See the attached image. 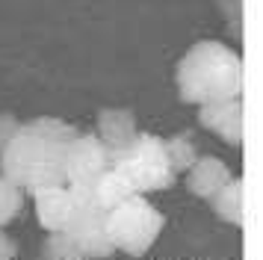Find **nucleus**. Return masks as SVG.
I'll use <instances>...</instances> for the list:
<instances>
[{
  "mask_svg": "<svg viewBox=\"0 0 263 260\" xmlns=\"http://www.w3.org/2000/svg\"><path fill=\"white\" fill-rule=\"evenodd\" d=\"M231 177H234L231 165H228L222 157H213V154H207V157H198V160H195V163L186 169L183 180H186V189H190V195L210 201L216 192H219V189H222L228 180H231Z\"/></svg>",
  "mask_w": 263,
  "mask_h": 260,
  "instance_id": "6e6552de",
  "label": "nucleus"
},
{
  "mask_svg": "<svg viewBox=\"0 0 263 260\" xmlns=\"http://www.w3.org/2000/svg\"><path fill=\"white\" fill-rule=\"evenodd\" d=\"M36 201V219L45 231H65L68 222H71V213H74V195L68 183L65 187H53L45 189V192H36L33 195Z\"/></svg>",
  "mask_w": 263,
  "mask_h": 260,
  "instance_id": "9d476101",
  "label": "nucleus"
},
{
  "mask_svg": "<svg viewBox=\"0 0 263 260\" xmlns=\"http://www.w3.org/2000/svg\"><path fill=\"white\" fill-rule=\"evenodd\" d=\"M18 127H21V121H18L15 113H0V154H3V148L15 139Z\"/></svg>",
  "mask_w": 263,
  "mask_h": 260,
  "instance_id": "dca6fc26",
  "label": "nucleus"
},
{
  "mask_svg": "<svg viewBox=\"0 0 263 260\" xmlns=\"http://www.w3.org/2000/svg\"><path fill=\"white\" fill-rule=\"evenodd\" d=\"M74 136L77 130L60 118L45 116L27 121L0 154V175L9 177L30 195L53 187H65L68 180H65L62 157Z\"/></svg>",
  "mask_w": 263,
  "mask_h": 260,
  "instance_id": "f257e3e1",
  "label": "nucleus"
},
{
  "mask_svg": "<svg viewBox=\"0 0 263 260\" xmlns=\"http://www.w3.org/2000/svg\"><path fill=\"white\" fill-rule=\"evenodd\" d=\"M89 195H92V201H95L101 210L109 213L112 207H119L121 201H127L130 195H136V192H133L130 183H127V180H124V177L109 165L107 172H104V175L89 187Z\"/></svg>",
  "mask_w": 263,
  "mask_h": 260,
  "instance_id": "f8f14e48",
  "label": "nucleus"
},
{
  "mask_svg": "<svg viewBox=\"0 0 263 260\" xmlns=\"http://www.w3.org/2000/svg\"><path fill=\"white\" fill-rule=\"evenodd\" d=\"M109 165L139 195H145V192H163V189H168L178 180V175L172 172V165L166 160L163 139L154 136V133H136V139L127 148L112 151Z\"/></svg>",
  "mask_w": 263,
  "mask_h": 260,
  "instance_id": "20e7f679",
  "label": "nucleus"
},
{
  "mask_svg": "<svg viewBox=\"0 0 263 260\" xmlns=\"http://www.w3.org/2000/svg\"><path fill=\"white\" fill-rule=\"evenodd\" d=\"M24 189L12 183L9 177L0 175V228H6V225H12L21 213H24Z\"/></svg>",
  "mask_w": 263,
  "mask_h": 260,
  "instance_id": "4468645a",
  "label": "nucleus"
},
{
  "mask_svg": "<svg viewBox=\"0 0 263 260\" xmlns=\"http://www.w3.org/2000/svg\"><path fill=\"white\" fill-rule=\"evenodd\" d=\"M210 207H213L216 219H222L228 225H242L246 222V183H242V177H231L225 187L216 192L213 198H210Z\"/></svg>",
  "mask_w": 263,
  "mask_h": 260,
  "instance_id": "9b49d317",
  "label": "nucleus"
},
{
  "mask_svg": "<svg viewBox=\"0 0 263 260\" xmlns=\"http://www.w3.org/2000/svg\"><path fill=\"white\" fill-rule=\"evenodd\" d=\"M104 228H107V236L116 251H124L130 257H142L160 239L163 228H166V216L145 195L136 192L107 213Z\"/></svg>",
  "mask_w": 263,
  "mask_h": 260,
  "instance_id": "7ed1b4c3",
  "label": "nucleus"
},
{
  "mask_svg": "<svg viewBox=\"0 0 263 260\" xmlns=\"http://www.w3.org/2000/svg\"><path fill=\"white\" fill-rule=\"evenodd\" d=\"M68 189H71V195H74V213H71V222L65 228V234L80 246V251L89 260L112 257L116 248H112V243H109V236H107V228H104L107 213L92 201L89 187H71L68 183Z\"/></svg>",
  "mask_w": 263,
  "mask_h": 260,
  "instance_id": "39448f33",
  "label": "nucleus"
},
{
  "mask_svg": "<svg viewBox=\"0 0 263 260\" xmlns=\"http://www.w3.org/2000/svg\"><path fill=\"white\" fill-rule=\"evenodd\" d=\"M42 260H89V257L80 251V246H77L65 231H53V234L45 239Z\"/></svg>",
  "mask_w": 263,
  "mask_h": 260,
  "instance_id": "2eb2a0df",
  "label": "nucleus"
},
{
  "mask_svg": "<svg viewBox=\"0 0 263 260\" xmlns=\"http://www.w3.org/2000/svg\"><path fill=\"white\" fill-rule=\"evenodd\" d=\"M109 157H112L109 148L95 133H77L71 145L65 148V157H62L65 180L71 187H92L109 169Z\"/></svg>",
  "mask_w": 263,
  "mask_h": 260,
  "instance_id": "423d86ee",
  "label": "nucleus"
},
{
  "mask_svg": "<svg viewBox=\"0 0 263 260\" xmlns=\"http://www.w3.org/2000/svg\"><path fill=\"white\" fill-rule=\"evenodd\" d=\"M163 148H166V160L175 175H186V169L201 157L198 148H195V142H192V133H175V136H168V139H163Z\"/></svg>",
  "mask_w": 263,
  "mask_h": 260,
  "instance_id": "ddd939ff",
  "label": "nucleus"
},
{
  "mask_svg": "<svg viewBox=\"0 0 263 260\" xmlns=\"http://www.w3.org/2000/svg\"><path fill=\"white\" fill-rule=\"evenodd\" d=\"M136 133H139V127H136L133 109L109 106V109H101L95 116V136L109 148V154L127 148V145L136 139Z\"/></svg>",
  "mask_w": 263,
  "mask_h": 260,
  "instance_id": "1a4fd4ad",
  "label": "nucleus"
},
{
  "mask_svg": "<svg viewBox=\"0 0 263 260\" xmlns=\"http://www.w3.org/2000/svg\"><path fill=\"white\" fill-rule=\"evenodd\" d=\"M0 260H18V243L6 234V228H0Z\"/></svg>",
  "mask_w": 263,
  "mask_h": 260,
  "instance_id": "f3484780",
  "label": "nucleus"
},
{
  "mask_svg": "<svg viewBox=\"0 0 263 260\" xmlns=\"http://www.w3.org/2000/svg\"><path fill=\"white\" fill-rule=\"evenodd\" d=\"M198 124L210 130L213 136L228 142L231 148L242 145V133H246V118H242V101L239 98H228V101H213V104L198 106Z\"/></svg>",
  "mask_w": 263,
  "mask_h": 260,
  "instance_id": "0eeeda50",
  "label": "nucleus"
},
{
  "mask_svg": "<svg viewBox=\"0 0 263 260\" xmlns=\"http://www.w3.org/2000/svg\"><path fill=\"white\" fill-rule=\"evenodd\" d=\"M242 57L219 39H201L178 59L175 86L183 104L204 106L242 95Z\"/></svg>",
  "mask_w": 263,
  "mask_h": 260,
  "instance_id": "f03ea898",
  "label": "nucleus"
}]
</instances>
